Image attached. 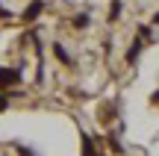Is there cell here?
Here are the masks:
<instances>
[{"label": "cell", "mask_w": 159, "mask_h": 156, "mask_svg": "<svg viewBox=\"0 0 159 156\" xmlns=\"http://www.w3.org/2000/svg\"><path fill=\"white\" fill-rule=\"evenodd\" d=\"M18 82H21V71L18 68H3V65H0V91L9 88V86H18Z\"/></svg>", "instance_id": "6da1fadb"}, {"label": "cell", "mask_w": 159, "mask_h": 156, "mask_svg": "<svg viewBox=\"0 0 159 156\" xmlns=\"http://www.w3.org/2000/svg\"><path fill=\"white\" fill-rule=\"evenodd\" d=\"M89 21H91L89 15H77V18H74V27H77V29H85V27H89Z\"/></svg>", "instance_id": "52a82bcc"}, {"label": "cell", "mask_w": 159, "mask_h": 156, "mask_svg": "<svg viewBox=\"0 0 159 156\" xmlns=\"http://www.w3.org/2000/svg\"><path fill=\"white\" fill-rule=\"evenodd\" d=\"M41 12H44V0H33V3L24 9V18H27V21H35Z\"/></svg>", "instance_id": "7a4b0ae2"}, {"label": "cell", "mask_w": 159, "mask_h": 156, "mask_svg": "<svg viewBox=\"0 0 159 156\" xmlns=\"http://www.w3.org/2000/svg\"><path fill=\"white\" fill-rule=\"evenodd\" d=\"M153 24H159V12H156V18H153Z\"/></svg>", "instance_id": "7c38bea8"}, {"label": "cell", "mask_w": 159, "mask_h": 156, "mask_svg": "<svg viewBox=\"0 0 159 156\" xmlns=\"http://www.w3.org/2000/svg\"><path fill=\"white\" fill-rule=\"evenodd\" d=\"M150 103H153V106H159V91H153V97H150Z\"/></svg>", "instance_id": "8fae6325"}, {"label": "cell", "mask_w": 159, "mask_h": 156, "mask_svg": "<svg viewBox=\"0 0 159 156\" xmlns=\"http://www.w3.org/2000/svg\"><path fill=\"white\" fill-rule=\"evenodd\" d=\"M3 109H9V97H6V94H0V112Z\"/></svg>", "instance_id": "9c48e42d"}, {"label": "cell", "mask_w": 159, "mask_h": 156, "mask_svg": "<svg viewBox=\"0 0 159 156\" xmlns=\"http://www.w3.org/2000/svg\"><path fill=\"white\" fill-rule=\"evenodd\" d=\"M121 18V0H115L112 3V15H109V21H118Z\"/></svg>", "instance_id": "ba28073f"}, {"label": "cell", "mask_w": 159, "mask_h": 156, "mask_svg": "<svg viewBox=\"0 0 159 156\" xmlns=\"http://www.w3.org/2000/svg\"><path fill=\"white\" fill-rule=\"evenodd\" d=\"M53 53L59 56V62H62V65H71V56H68V50H65L62 44H53Z\"/></svg>", "instance_id": "5b68a950"}, {"label": "cell", "mask_w": 159, "mask_h": 156, "mask_svg": "<svg viewBox=\"0 0 159 156\" xmlns=\"http://www.w3.org/2000/svg\"><path fill=\"white\" fill-rule=\"evenodd\" d=\"M139 38H142V41H153V29L142 24V27H139Z\"/></svg>", "instance_id": "8992f818"}, {"label": "cell", "mask_w": 159, "mask_h": 156, "mask_svg": "<svg viewBox=\"0 0 159 156\" xmlns=\"http://www.w3.org/2000/svg\"><path fill=\"white\" fill-rule=\"evenodd\" d=\"M80 139H83V156H97V153H94V141H91L89 133H83Z\"/></svg>", "instance_id": "277c9868"}, {"label": "cell", "mask_w": 159, "mask_h": 156, "mask_svg": "<svg viewBox=\"0 0 159 156\" xmlns=\"http://www.w3.org/2000/svg\"><path fill=\"white\" fill-rule=\"evenodd\" d=\"M142 44H144V41H142V38H136V41H133V47L127 50V62H130V65L139 59V53H142Z\"/></svg>", "instance_id": "3957f363"}, {"label": "cell", "mask_w": 159, "mask_h": 156, "mask_svg": "<svg viewBox=\"0 0 159 156\" xmlns=\"http://www.w3.org/2000/svg\"><path fill=\"white\" fill-rule=\"evenodd\" d=\"M0 18H12V12L6 9V6H0Z\"/></svg>", "instance_id": "30bf717a"}]
</instances>
